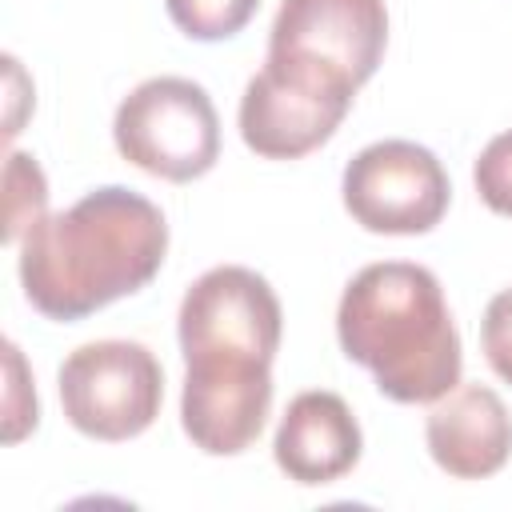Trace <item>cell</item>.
Returning <instances> with one entry per match:
<instances>
[{"label":"cell","instance_id":"cell-1","mask_svg":"<svg viewBox=\"0 0 512 512\" xmlns=\"http://www.w3.org/2000/svg\"><path fill=\"white\" fill-rule=\"evenodd\" d=\"M164 252V212L124 184H104L24 232L20 284L40 316L84 320L140 292L160 272Z\"/></svg>","mask_w":512,"mask_h":512},{"label":"cell","instance_id":"cell-2","mask_svg":"<svg viewBox=\"0 0 512 512\" xmlns=\"http://www.w3.org/2000/svg\"><path fill=\"white\" fill-rule=\"evenodd\" d=\"M344 356L396 404H436L460 384V332L436 272L408 260L360 268L336 308Z\"/></svg>","mask_w":512,"mask_h":512},{"label":"cell","instance_id":"cell-3","mask_svg":"<svg viewBox=\"0 0 512 512\" xmlns=\"http://www.w3.org/2000/svg\"><path fill=\"white\" fill-rule=\"evenodd\" d=\"M356 84L336 68L268 52L264 68L244 84L240 136L264 160H300L344 124Z\"/></svg>","mask_w":512,"mask_h":512},{"label":"cell","instance_id":"cell-4","mask_svg":"<svg viewBox=\"0 0 512 512\" xmlns=\"http://www.w3.org/2000/svg\"><path fill=\"white\" fill-rule=\"evenodd\" d=\"M112 140L140 172L188 184L220 160V116L196 80L152 76L120 100Z\"/></svg>","mask_w":512,"mask_h":512},{"label":"cell","instance_id":"cell-5","mask_svg":"<svg viewBox=\"0 0 512 512\" xmlns=\"http://www.w3.org/2000/svg\"><path fill=\"white\" fill-rule=\"evenodd\" d=\"M60 404L76 432L120 444L152 428L164 404V368L136 340H88L60 364Z\"/></svg>","mask_w":512,"mask_h":512},{"label":"cell","instance_id":"cell-6","mask_svg":"<svg viewBox=\"0 0 512 512\" xmlns=\"http://www.w3.org/2000/svg\"><path fill=\"white\" fill-rule=\"evenodd\" d=\"M340 196L360 228L380 236H420L444 220L452 184L424 144L376 140L348 160Z\"/></svg>","mask_w":512,"mask_h":512},{"label":"cell","instance_id":"cell-7","mask_svg":"<svg viewBox=\"0 0 512 512\" xmlns=\"http://www.w3.org/2000/svg\"><path fill=\"white\" fill-rule=\"evenodd\" d=\"M176 332L184 360L240 356L272 364L284 336V312L260 272L244 264H220L196 276L184 292Z\"/></svg>","mask_w":512,"mask_h":512},{"label":"cell","instance_id":"cell-8","mask_svg":"<svg viewBox=\"0 0 512 512\" xmlns=\"http://www.w3.org/2000/svg\"><path fill=\"white\" fill-rule=\"evenodd\" d=\"M184 364V436L208 456H240L252 448L272 412V364L240 356H200Z\"/></svg>","mask_w":512,"mask_h":512},{"label":"cell","instance_id":"cell-9","mask_svg":"<svg viewBox=\"0 0 512 512\" xmlns=\"http://www.w3.org/2000/svg\"><path fill=\"white\" fill-rule=\"evenodd\" d=\"M384 44V0H284L268 32V52L336 68L356 88L380 68Z\"/></svg>","mask_w":512,"mask_h":512},{"label":"cell","instance_id":"cell-10","mask_svg":"<svg viewBox=\"0 0 512 512\" xmlns=\"http://www.w3.org/2000/svg\"><path fill=\"white\" fill-rule=\"evenodd\" d=\"M424 440L432 460L456 480L496 476L512 456V416L496 388L488 384H456L444 392L428 420Z\"/></svg>","mask_w":512,"mask_h":512},{"label":"cell","instance_id":"cell-11","mask_svg":"<svg viewBox=\"0 0 512 512\" xmlns=\"http://www.w3.org/2000/svg\"><path fill=\"white\" fill-rule=\"evenodd\" d=\"M360 448H364V436L352 408L344 404V396L324 388L292 396L272 440L276 468L304 488L348 476L360 464Z\"/></svg>","mask_w":512,"mask_h":512},{"label":"cell","instance_id":"cell-12","mask_svg":"<svg viewBox=\"0 0 512 512\" xmlns=\"http://www.w3.org/2000/svg\"><path fill=\"white\" fill-rule=\"evenodd\" d=\"M4 188H8L4 192V240L16 244V240H24V232L32 224H40L48 216V184H44L36 156L8 152Z\"/></svg>","mask_w":512,"mask_h":512},{"label":"cell","instance_id":"cell-13","mask_svg":"<svg viewBox=\"0 0 512 512\" xmlns=\"http://www.w3.org/2000/svg\"><path fill=\"white\" fill-rule=\"evenodd\" d=\"M172 24L192 40H228L260 8V0H164Z\"/></svg>","mask_w":512,"mask_h":512},{"label":"cell","instance_id":"cell-14","mask_svg":"<svg viewBox=\"0 0 512 512\" xmlns=\"http://www.w3.org/2000/svg\"><path fill=\"white\" fill-rule=\"evenodd\" d=\"M472 180H476L480 200L496 216H512V128L492 136L480 148V156L472 164Z\"/></svg>","mask_w":512,"mask_h":512},{"label":"cell","instance_id":"cell-15","mask_svg":"<svg viewBox=\"0 0 512 512\" xmlns=\"http://www.w3.org/2000/svg\"><path fill=\"white\" fill-rule=\"evenodd\" d=\"M4 364H8V400H4V440L16 444L24 440L32 428H36V388L28 380V368H24V356L20 348L8 340L4 344Z\"/></svg>","mask_w":512,"mask_h":512},{"label":"cell","instance_id":"cell-16","mask_svg":"<svg viewBox=\"0 0 512 512\" xmlns=\"http://www.w3.org/2000/svg\"><path fill=\"white\" fill-rule=\"evenodd\" d=\"M480 348L488 368L512 384V288L496 292L480 320Z\"/></svg>","mask_w":512,"mask_h":512}]
</instances>
